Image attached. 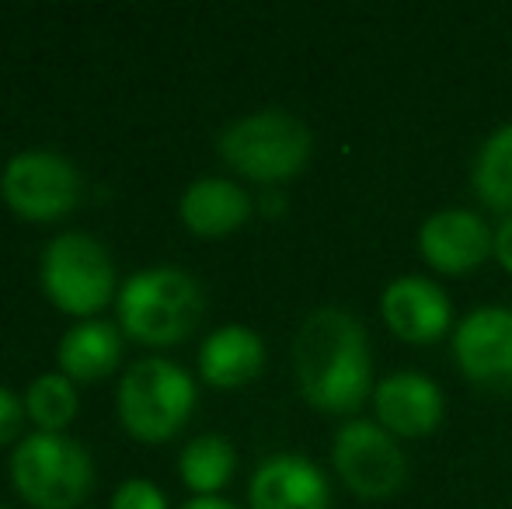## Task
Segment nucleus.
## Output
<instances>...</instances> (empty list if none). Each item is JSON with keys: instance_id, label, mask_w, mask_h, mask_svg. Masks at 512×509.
Here are the masks:
<instances>
[{"instance_id": "39448f33", "label": "nucleus", "mask_w": 512, "mask_h": 509, "mask_svg": "<svg viewBox=\"0 0 512 509\" xmlns=\"http://www.w3.org/2000/svg\"><path fill=\"white\" fill-rule=\"evenodd\" d=\"M196 408V384L178 363L140 360L119 384V419L133 440L164 443L189 422Z\"/></svg>"}, {"instance_id": "ddd939ff", "label": "nucleus", "mask_w": 512, "mask_h": 509, "mask_svg": "<svg viewBox=\"0 0 512 509\" xmlns=\"http://www.w3.org/2000/svg\"><path fill=\"white\" fill-rule=\"evenodd\" d=\"M373 412L387 433L418 440L443 422L446 401L439 384L425 374H391L373 387Z\"/></svg>"}, {"instance_id": "4be33fe9", "label": "nucleus", "mask_w": 512, "mask_h": 509, "mask_svg": "<svg viewBox=\"0 0 512 509\" xmlns=\"http://www.w3.org/2000/svg\"><path fill=\"white\" fill-rule=\"evenodd\" d=\"M495 262L506 272H512V217H502L499 231H495V248H492Z\"/></svg>"}, {"instance_id": "f8f14e48", "label": "nucleus", "mask_w": 512, "mask_h": 509, "mask_svg": "<svg viewBox=\"0 0 512 509\" xmlns=\"http://www.w3.org/2000/svg\"><path fill=\"white\" fill-rule=\"evenodd\" d=\"M248 503L251 509H331V485L307 457L276 454L251 475Z\"/></svg>"}, {"instance_id": "412c9836", "label": "nucleus", "mask_w": 512, "mask_h": 509, "mask_svg": "<svg viewBox=\"0 0 512 509\" xmlns=\"http://www.w3.org/2000/svg\"><path fill=\"white\" fill-rule=\"evenodd\" d=\"M25 405H21V398L11 391V387L0 384V447H7V443L18 440L21 433V422H25Z\"/></svg>"}, {"instance_id": "dca6fc26", "label": "nucleus", "mask_w": 512, "mask_h": 509, "mask_svg": "<svg viewBox=\"0 0 512 509\" xmlns=\"http://www.w3.org/2000/svg\"><path fill=\"white\" fill-rule=\"evenodd\" d=\"M122 360V335L108 321H81L60 339V367L70 381H102Z\"/></svg>"}, {"instance_id": "4468645a", "label": "nucleus", "mask_w": 512, "mask_h": 509, "mask_svg": "<svg viewBox=\"0 0 512 509\" xmlns=\"http://www.w3.org/2000/svg\"><path fill=\"white\" fill-rule=\"evenodd\" d=\"M178 217L199 238H227L251 217V196L230 178H199L182 192Z\"/></svg>"}, {"instance_id": "6ab92c4d", "label": "nucleus", "mask_w": 512, "mask_h": 509, "mask_svg": "<svg viewBox=\"0 0 512 509\" xmlns=\"http://www.w3.org/2000/svg\"><path fill=\"white\" fill-rule=\"evenodd\" d=\"M77 408L81 398L67 374H42L25 394V412L39 426V433H63L77 419Z\"/></svg>"}, {"instance_id": "9b49d317", "label": "nucleus", "mask_w": 512, "mask_h": 509, "mask_svg": "<svg viewBox=\"0 0 512 509\" xmlns=\"http://www.w3.org/2000/svg\"><path fill=\"white\" fill-rule=\"evenodd\" d=\"M495 231L474 210H439L418 231V252L436 272L464 276L492 258Z\"/></svg>"}, {"instance_id": "20e7f679", "label": "nucleus", "mask_w": 512, "mask_h": 509, "mask_svg": "<svg viewBox=\"0 0 512 509\" xmlns=\"http://www.w3.org/2000/svg\"><path fill=\"white\" fill-rule=\"evenodd\" d=\"M11 485L35 509H77L95 489V464L70 436L32 433L11 454Z\"/></svg>"}, {"instance_id": "6e6552de", "label": "nucleus", "mask_w": 512, "mask_h": 509, "mask_svg": "<svg viewBox=\"0 0 512 509\" xmlns=\"http://www.w3.org/2000/svg\"><path fill=\"white\" fill-rule=\"evenodd\" d=\"M331 461H335L338 478L359 499H370V503L391 499L408 475V461L405 450L398 447V436L387 433L380 422L366 419H349L338 429Z\"/></svg>"}, {"instance_id": "1a4fd4ad", "label": "nucleus", "mask_w": 512, "mask_h": 509, "mask_svg": "<svg viewBox=\"0 0 512 509\" xmlns=\"http://www.w3.org/2000/svg\"><path fill=\"white\" fill-rule=\"evenodd\" d=\"M453 360L471 384L495 394L512 391V307L488 304L460 318Z\"/></svg>"}, {"instance_id": "423d86ee", "label": "nucleus", "mask_w": 512, "mask_h": 509, "mask_svg": "<svg viewBox=\"0 0 512 509\" xmlns=\"http://www.w3.org/2000/svg\"><path fill=\"white\" fill-rule=\"evenodd\" d=\"M46 297L63 314L88 318L98 314L115 293V265L91 234H60L46 245L39 265Z\"/></svg>"}, {"instance_id": "0eeeda50", "label": "nucleus", "mask_w": 512, "mask_h": 509, "mask_svg": "<svg viewBox=\"0 0 512 509\" xmlns=\"http://www.w3.org/2000/svg\"><path fill=\"white\" fill-rule=\"evenodd\" d=\"M0 196L32 224H49V220L67 217L81 199V175L63 154L53 150H21L7 161L0 175Z\"/></svg>"}, {"instance_id": "aec40b11", "label": "nucleus", "mask_w": 512, "mask_h": 509, "mask_svg": "<svg viewBox=\"0 0 512 509\" xmlns=\"http://www.w3.org/2000/svg\"><path fill=\"white\" fill-rule=\"evenodd\" d=\"M112 509H168V499L147 478H129V482H122L115 489Z\"/></svg>"}, {"instance_id": "9d476101", "label": "nucleus", "mask_w": 512, "mask_h": 509, "mask_svg": "<svg viewBox=\"0 0 512 509\" xmlns=\"http://www.w3.org/2000/svg\"><path fill=\"white\" fill-rule=\"evenodd\" d=\"M380 314H384L387 328L411 346H432L453 325L450 297L443 286L425 276H401L387 283L384 297H380Z\"/></svg>"}, {"instance_id": "f03ea898", "label": "nucleus", "mask_w": 512, "mask_h": 509, "mask_svg": "<svg viewBox=\"0 0 512 509\" xmlns=\"http://www.w3.org/2000/svg\"><path fill=\"white\" fill-rule=\"evenodd\" d=\"M203 290L185 269L154 265L126 279L119 293V321L140 346H178L203 318Z\"/></svg>"}, {"instance_id": "f3484780", "label": "nucleus", "mask_w": 512, "mask_h": 509, "mask_svg": "<svg viewBox=\"0 0 512 509\" xmlns=\"http://www.w3.org/2000/svg\"><path fill=\"white\" fill-rule=\"evenodd\" d=\"M471 185L488 210L512 217V123L499 126L481 143L471 168Z\"/></svg>"}, {"instance_id": "5701e85b", "label": "nucleus", "mask_w": 512, "mask_h": 509, "mask_svg": "<svg viewBox=\"0 0 512 509\" xmlns=\"http://www.w3.org/2000/svg\"><path fill=\"white\" fill-rule=\"evenodd\" d=\"M182 509H237V506L227 503V499H220V496H196L192 503H185Z\"/></svg>"}, {"instance_id": "f257e3e1", "label": "nucleus", "mask_w": 512, "mask_h": 509, "mask_svg": "<svg viewBox=\"0 0 512 509\" xmlns=\"http://www.w3.org/2000/svg\"><path fill=\"white\" fill-rule=\"evenodd\" d=\"M293 370L317 412L352 415L373 394V363L366 332L342 307H317L293 342Z\"/></svg>"}, {"instance_id": "a211bd4d", "label": "nucleus", "mask_w": 512, "mask_h": 509, "mask_svg": "<svg viewBox=\"0 0 512 509\" xmlns=\"http://www.w3.org/2000/svg\"><path fill=\"white\" fill-rule=\"evenodd\" d=\"M237 454L230 447L227 436H196L189 447L178 457V471H182V482L189 485L196 496H216L223 485L234 478Z\"/></svg>"}, {"instance_id": "2eb2a0df", "label": "nucleus", "mask_w": 512, "mask_h": 509, "mask_svg": "<svg viewBox=\"0 0 512 509\" xmlns=\"http://www.w3.org/2000/svg\"><path fill=\"white\" fill-rule=\"evenodd\" d=\"M265 367V342L248 325H223L199 349V374L209 387L234 391L251 384Z\"/></svg>"}, {"instance_id": "7ed1b4c3", "label": "nucleus", "mask_w": 512, "mask_h": 509, "mask_svg": "<svg viewBox=\"0 0 512 509\" xmlns=\"http://www.w3.org/2000/svg\"><path fill=\"white\" fill-rule=\"evenodd\" d=\"M216 150L237 175L262 185H279L307 168L310 154H314V136L293 112L262 109L234 119L220 133Z\"/></svg>"}]
</instances>
